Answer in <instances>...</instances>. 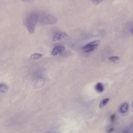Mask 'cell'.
<instances>
[{"label": "cell", "mask_w": 133, "mask_h": 133, "mask_svg": "<svg viewBox=\"0 0 133 133\" xmlns=\"http://www.w3.org/2000/svg\"><path fill=\"white\" fill-rule=\"evenodd\" d=\"M40 15L37 12H33L30 13L26 17L25 24L30 33H32L34 31L36 25L38 21Z\"/></svg>", "instance_id": "obj_1"}, {"label": "cell", "mask_w": 133, "mask_h": 133, "mask_svg": "<svg viewBox=\"0 0 133 133\" xmlns=\"http://www.w3.org/2000/svg\"><path fill=\"white\" fill-rule=\"evenodd\" d=\"M115 118V115L114 114L112 115L111 116L110 119L112 122H114Z\"/></svg>", "instance_id": "obj_13"}, {"label": "cell", "mask_w": 133, "mask_h": 133, "mask_svg": "<svg viewBox=\"0 0 133 133\" xmlns=\"http://www.w3.org/2000/svg\"><path fill=\"white\" fill-rule=\"evenodd\" d=\"M65 48L62 46H58L55 47L52 50L51 54L53 56L56 55L64 51Z\"/></svg>", "instance_id": "obj_4"}, {"label": "cell", "mask_w": 133, "mask_h": 133, "mask_svg": "<svg viewBox=\"0 0 133 133\" xmlns=\"http://www.w3.org/2000/svg\"><path fill=\"white\" fill-rule=\"evenodd\" d=\"M95 89L97 91L99 92H101L103 91L104 87L102 83H98L96 85Z\"/></svg>", "instance_id": "obj_7"}, {"label": "cell", "mask_w": 133, "mask_h": 133, "mask_svg": "<svg viewBox=\"0 0 133 133\" xmlns=\"http://www.w3.org/2000/svg\"><path fill=\"white\" fill-rule=\"evenodd\" d=\"M67 36V35L64 32H58L54 36L52 40L53 41H56L61 40Z\"/></svg>", "instance_id": "obj_5"}, {"label": "cell", "mask_w": 133, "mask_h": 133, "mask_svg": "<svg viewBox=\"0 0 133 133\" xmlns=\"http://www.w3.org/2000/svg\"><path fill=\"white\" fill-rule=\"evenodd\" d=\"M128 103L125 102L123 103L120 107L119 108L120 112L122 114L124 113L127 111L128 108Z\"/></svg>", "instance_id": "obj_6"}, {"label": "cell", "mask_w": 133, "mask_h": 133, "mask_svg": "<svg viewBox=\"0 0 133 133\" xmlns=\"http://www.w3.org/2000/svg\"><path fill=\"white\" fill-rule=\"evenodd\" d=\"M8 90L7 86L4 84H2L0 85V91L2 92H6Z\"/></svg>", "instance_id": "obj_10"}, {"label": "cell", "mask_w": 133, "mask_h": 133, "mask_svg": "<svg viewBox=\"0 0 133 133\" xmlns=\"http://www.w3.org/2000/svg\"><path fill=\"white\" fill-rule=\"evenodd\" d=\"M132 107L133 108V101L132 102Z\"/></svg>", "instance_id": "obj_17"}, {"label": "cell", "mask_w": 133, "mask_h": 133, "mask_svg": "<svg viewBox=\"0 0 133 133\" xmlns=\"http://www.w3.org/2000/svg\"><path fill=\"white\" fill-rule=\"evenodd\" d=\"M57 21V18L55 16L49 14L40 15L38 20L39 24L42 25L53 24Z\"/></svg>", "instance_id": "obj_2"}, {"label": "cell", "mask_w": 133, "mask_h": 133, "mask_svg": "<svg viewBox=\"0 0 133 133\" xmlns=\"http://www.w3.org/2000/svg\"><path fill=\"white\" fill-rule=\"evenodd\" d=\"M22 0L23 2H29V1H31V0Z\"/></svg>", "instance_id": "obj_15"}, {"label": "cell", "mask_w": 133, "mask_h": 133, "mask_svg": "<svg viewBox=\"0 0 133 133\" xmlns=\"http://www.w3.org/2000/svg\"><path fill=\"white\" fill-rule=\"evenodd\" d=\"M104 0H91L92 2L95 4H99Z\"/></svg>", "instance_id": "obj_12"}, {"label": "cell", "mask_w": 133, "mask_h": 133, "mask_svg": "<svg viewBox=\"0 0 133 133\" xmlns=\"http://www.w3.org/2000/svg\"><path fill=\"white\" fill-rule=\"evenodd\" d=\"M109 98H107L103 100L100 104L99 105V108L101 109L109 101Z\"/></svg>", "instance_id": "obj_9"}, {"label": "cell", "mask_w": 133, "mask_h": 133, "mask_svg": "<svg viewBox=\"0 0 133 133\" xmlns=\"http://www.w3.org/2000/svg\"><path fill=\"white\" fill-rule=\"evenodd\" d=\"M131 32L133 34V28L132 29Z\"/></svg>", "instance_id": "obj_16"}, {"label": "cell", "mask_w": 133, "mask_h": 133, "mask_svg": "<svg viewBox=\"0 0 133 133\" xmlns=\"http://www.w3.org/2000/svg\"><path fill=\"white\" fill-rule=\"evenodd\" d=\"M43 55V54L40 53H36L32 55L30 58L32 59H38L42 57Z\"/></svg>", "instance_id": "obj_8"}, {"label": "cell", "mask_w": 133, "mask_h": 133, "mask_svg": "<svg viewBox=\"0 0 133 133\" xmlns=\"http://www.w3.org/2000/svg\"><path fill=\"white\" fill-rule=\"evenodd\" d=\"M114 128H111L109 129L108 130V132H111L114 130Z\"/></svg>", "instance_id": "obj_14"}, {"label": "cell", "mask_w": 133, "mask_h": 133, "mask_svg": "<svg viewBox=\"0 0 133 133\" xmlns=\"http://www.w3.org/2000/svg\"><path fill=\"white\" fill-rule=\"evenodd\" d=\"M119 57L118 56H112L109 58V59L112 62H115L119 59Z\"/></svg>", "instance_id": "obj_11"}, {"label": "cell", "mask_w": 133, "mask_h": 133, "mask_svg": "<svg viewBox=\"0 0 133 133\" xmlns=\"http://www.w3.org/2000/svg\"><path fill=\"white\" fill-rule=\"evenodd\" d=\"M100 43L101 41L99 40L92 42L83 46L82 49L85 52H90L96 49Z\"/></svg>", "instance_id": "obj_3"}]
</instances>
